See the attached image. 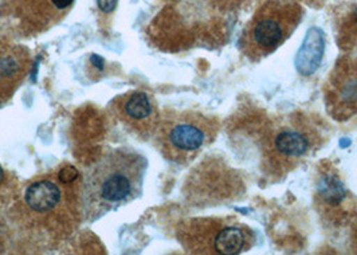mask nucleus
<instances>
[{
	"label": "nucleus",
	"mask_w": 357,
	"mask_h": 255,
	"mask_svg": "<svg viewBox=\"0 0 357 255\" xmlns=\"http://www.w3.org/2000/svg\"><path fill=\"white\" fill-rule=\"evenodd\" d=\"M146 159L128 149L107 152L88 169L82 201L89 219H98L137 199L143 191Z\"/></svg>",
	"instance_id": "nucleus-1"
},
{
	"label": "nucleus",
	"mask_w": 357,
	"mask_h": 255,
	"mask_svg": "<svg viewBox=\"0 0 357 255\" xmlns=\"http://www.w3.org/2000/svg\"><path fill=\"white\" fill-rule=\"evenodd\" d=\"M304 17L298 0H264L238 40L242 54L261 61L284 45Z\"/></svg>",
	"instance_id": "nucleus-2"
},
{
	"label": "nucleus",
	"mask_w": 357,
	"mask_h": 255,
	"mask_svg": "<svg viewBox=\"0 0 357 255\" xmlns=\"http://www.w3.org/2000/svg\"><path fill=\"white\" fill-rule=\"evenodd\" d=\"M219 132V123L197 111L175 113L161 121L158 141L169 162L187 164L210 146Z\"/></svg>",
	"instance_id": "nucleus-3"
},
{
	"label": "nucleus",
	"mask_w": 357,
	"mask_h": 255,
	"mask_svg": "<svg viewBox=\"0 0 357 255\" xmlns=\"http://www.w3.org/2000/svg\"><path fill=\"white\" fill-rule=\"evenodd\" d=\"M319 132L304 120H291L270 132L264 156L268 173L284 175L304 162L320 146Z\"/></svg>",
	"instance_id": "nucleus-4"
},
{
	"label": "nucleus",
	"mask_w": 357,
	"mask_h": 255,
	"mask_svg": "<svg viewBox=\"0 0 357 255\" xmlns=\"http://www.w3.org/2000/svg\"><path fill=\"white\" fill-rule=\"evenodd\" d=\"M324 102L329 116L340 123L357 114V54L345 53L335 63L324 85Z\"/></svg>",
	"instance_id": "nucleus-5"
},
{
	"label": "nucleus",
	"mask_w": 357,
	"mask_h": 255,
	"mask_svg": "<svg viewBox=\"0 0 357 255\" xmlns=\"http://www.w3.org/2000/svg\"><path fill=\"white\" fill-rule=\"evenodd\" d=\"M325 53V38L321 30L312 27L305 37L303 46L296 55V69L301 75H312L320 65Z\"/></svg>",
	"instance_id": "nucleus-6"
},
{
	"label": "nucleus",
	"mask_w": 357,
	"mask_h": 255,
	"mask_svg": "<svg viewBox=\"0 0 357 255\" xmlns=\"http://www.w3.org/2000/svg\"><path fill=\"white\" fill-rule=\"evenodd\" d=\"M120 113L130 124H142L148 128L158 123L156 107L144 91H133L126 95L120 104Z\"/></svg>",
	"instance_id": "nucleus-7"
},
{
	"label": "nucleus",
	"mask_w": 357,
	"mask_h": 255,
	"mask_svg": "<svg viewBox=\"0 0 357 255\" xmlns=\"http://www.w3.org/2000/svg\"><path fill=\"white\" fill-rule=\"evenodd\" d=\"M250 246V234L245 227L239 224H229L223 223L216 234L213 242L211 253L222 255H236Z\"/></svg>",
	"instance_id": "nucleus-8"
},
{
	"label": "nucleus",
	"mask_w": 357,
	"mask_h": 255,
	"mask_svg": "<svg viewBox=\"0 0 357 255\" xmlns=\"http://www.w3.org/2000/svg\"><path fill=\"white\" fill-rule=\"evenodd\" d=\"M26 203L36 212H46L55 208L61 201V190L53 182L33 183L26 191Z\"/></svg>",
	"instance_id": "nucleus-9"
},
{
	"label": "nucleus",
	"mask_w": 357,
	"mask_h": 255,
	"mask_svg": "<svg viewBox=\"0 0 357 255\" xmlns=\"http://www.w3.org/2000/svg\"><path fill=\"white\" fill-rule=\"evenodd\" d=\"M337 43L345 53L357 54V6L348 8L337 22Z\"/></svg>",
	"instance_id": "nucleus-10"
},
{
	"label": "nucleus",
	"mask_w": 357,
	"mask_h": 255,
	"mask_svg": "<svg viewBox=\"0 0 357 255\" xmlns=\"http://www.w3.org/2000/svg\"><path fill=\"white\" fill-rule=\"evenodd\" d=\"M320 194L324 196L325 201L331 204H336L345 198V190L342 184L332 176L324 178L320 184Z\"/></svg>",
	"instance_id": "nucleus-11"
},
{
	"label": "nucleus",
	"mask_w": 357,
	"mask_h": 255,
	"mask_svg": "<svg viewBox=\"0 0 357 255\" xmlns=\"http://www.w3.org/2000/svg\"><path fill=\"white\" fill-rule=\"evenodd\" d=\"M77 176H78V172H77V169L72 167V165H69V167H65L62 171H61V173H59V179H61V182L63 183H72L77 179Z\"/></svg>",
	"instance_id": "nucleus-12"
},
{
	"label": "nucleus",
	"mask_w": 357,
	"mask_h": 255,
	"mask_svg": "<svg viewBox=\"0 0 357 255\" xmlns=\"http://www.w3.org/2000/svg\"><path fill=\"white\" fill-rule=\"evenodd\" d=\"M97 6L98 8L105 13V14H110L116 10L117 7V0H97Z\"/></svg>",
	"instance_id": "nucleus-13"
},
{
	"label": "nucleus",
	"mask_w": 357,
	"mask_h": 255,
	"mask_svg": "<svg viewBox=\"0 0 357 255\" xmlns=\"http://www.w3.org/2000/svg\"><path fill=\"white\" fill-rule=\"evenodd\" d=\"M50 1H52V4H53L56 10H61V11H62V10L69 8V7L72 6L74 0H50Z\"/></svg>",
	"instance_id": "nucleus-14"
},
{
	"label": "nucleus",
	"mask_w": 357,
	"mask_h": 255,
	"mask_svg": "<svg viewBox=\"0 0 357 255\" xmlns=\"http://www.w3.org/2000/svg\"><path fill=\"white\" fill-rule=\"evenodd\" d=\"M3 178H4V173H3V169H1V167H0V184L3 182Z\"/></svg>",
	"instance_id": "nucleus-15"
}]
</instances>
